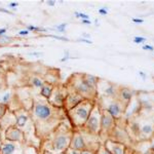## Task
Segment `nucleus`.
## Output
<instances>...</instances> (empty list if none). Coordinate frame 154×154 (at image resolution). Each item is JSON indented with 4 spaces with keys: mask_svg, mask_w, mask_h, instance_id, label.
I'll list each match as a JSON object with an SVG mask.
<instances>
[{
    "mask_svg": "<svg viewBox=\"0 0 154 154\" xmlns=\"http://www.w3.org/2000/svg\"><path fill=\"white\" fill-rule=\"evenodd\" d=\"M31 114L38 139H47L56 128L67 118L64 108H58L49 104L47 100L36 99L33 103Z\"/></svg>",
    "mask_w": 154,
    "mask_h": 154,
    "instance_id": "nucleus-1",
    "label": "nucleus"
},
{
    "mask_svg": "<svg viewBox=\"0 0 154 154\" xmlns=\"http://www.w3.org/2000/svg\"><path fill=\"white\" fill-rule=\"evenodd\" d=\"M74 133V128L72 124L66 123V119L55 130V132L51 133L47 141H44L47 146L44 150L51 154H62L70 147L72 137Z\"/></svg>",
    "mask_w": 154,
    "mask_h": 154,
    "instance_id": "nucleus-2",
    "label": "nucleus"
},
{
    "mask_svg": "<svg viewBox=\"0 0 154 154\" xmlns=\"http://www.w3.org/2000/svg\"><path fill=\"white\" fill-rule=\"evenodd\" d=\"M97 100H83L76 107L67 112V117L74 128H81L87 122Z\"/></svg>",
    "mask_w": 154,
    "mask_h": 154,
    "instance_id": "nucleus-3",
    "label": "nucleus"
},
{
    "mask_svg": "<svg viewBox=\"0 0 154 154\" xmlns=\"http://www.w3.org/2000/svg\"><path fill=\"white\" fill-rule=\"evenodd\" d=\"M66 87L68 90L77 92L85 100H97L98 98L97 88L92 87L85 80L83 74H73L68 80Z\"/></svg>",
    "mask_w": 154,
    "mask_h": 154,
    "instance_id": "nucleus-4",
    "label": "nucleus"
},
{
    "mask_svg": "<svg viewBox=\"0 0 154 154\" xmlns=\"http://www.w3.org/2000/svg\"><path fill=\"white\" fill-rule=\"evenodd\" d=\"M13 113L15 115V126L24 133L25 141L28 140V137L34 138L37 141H40L36 136L35 128H34V123L30 112L25 108H23V109H18Z\"/></svg>",
    "mask_w": 154,
    "mask_h": 154,
    "instance_id": "nucleus-5",
    "label": "nucleus"
},
{
    "mask_svg": "<svg viewBox=\"0 0 154 154\" xmlns=\"http://www.w3.org/2000/svg\"><path fill=\"white\" fill-rule=\"evenodd\" d=\"M101 118H102V109L100 108L98 103L96 102V105L92 108V112H90L85 124L81 128H79V130L88 133V135H92V136H95V137L100 138Z\"/></svg>",
    "mask_w": 154,
    "mask_h": 154,
    "instance_id": "nucleus-6",
    "label": "nucleus"
},
{
    "mask_svg": "<svg viewBox=\"0 0 154 154\" xmlns=\"http://www.w3.org/2000/svg\"><path fill=\"white\" fill-rule=\"evenodd\" d=\"M97 103L101 109L107 110L116 120L120 119L125 112V107L117 99L97 98Z\"/></svg>",
    "mask_w": 154,
    "mask_h": 154,
    "instance_id": "nucleus-7",
    "label": "nucleus"
},
{
    "mask_svg": "<svg viewBox=\"0 0 154 154\" xmlns=\"http://www.w3.org/2000/svg\"><path fill=\"white\" fill-rule=\"evenodd\" d=\"M116 126V119L108 112L107 110L102 109V118H101V132H100V140L103 141L109 139L111 133L113 132Z\"/></svg>",
    "mask_w": 154,
    "mask_h": 154,
    "instance_id": "nucleus-8",
    "label": "nucleus"
},
{
    "mask_svg": "<svg viewBox=\"0 0 154 154\" xmlns=\"http://www.w3.org/2000/svg\"><path fill=\"white\" fill-rule=\"evenodd\" d=\"M119 85L112 82L102 80L100 79L97 87V92H98V98H110L116 99L117 92H118Z\"/></svg>",
    "mask_w": 154,
    "mask_h": 154,
    "instance_id": "nucleus-9",
    "label": "nucleus"
},
{
    "mask_svg": "<svg viewBox=\"0 0 154 154\" xmlns=\"http://www.w3.org/2000/svg\"><path fill=\"white\" fill-rule=\"evenodd\" d=\"M68 95V89L66 85H58V87H54L53 94H51V98L48 102L53 106L58 108H64L65 100Z\"/></svg>",
    "mask_w": 154,
    "mask_h": 154,
    "instance_id": "nucleus-10",
    "label": "nucleus"
},
{
    "mask_svg": "<svg viewBox=\"0 0 154 154\" xmlns=\"http://www.w3.org/2000/svg\"><path fill=\"white\" fill-rule=\"evenodd\" d=\"M24 144L10 141H2L0 146V154H24Z\"/></svg>",
    "mask_w": 154,
    "mask_h": 154,
    "instance_id": "nucleus-11",
    "label": "nucleus"
},
{
    "mask_svg": "<svg viewBox=\"0 0 154 154\" xmlns=\"http://www.w3.org/2000/svg\"><path fill=\"white\" fill-rule=\"evenodd\" d=\"M135 96H136V92H133L132 88H130L128 87H122V85H119L116 99L120 102L126 109V107H128V104L132 102V100L133 99V97Z\"/></svg>",
    "mask_w": 154,
    "mask_h": 154,
    "instance_id": "nucleus-12",
    "label": "nucleus"
},
{
    "mask_svg": "<svg viewBox=\"0 0 154 154\" xmlns=\"http://www.w3.org/2000/svg\"><path fill=\"white\" fill-rule=\"evenodd\" d=\"M5 136V140L10 142H15V143L24 144L25 143V135L20 128H18L15 125L10 126L4 132Z\"/></svg>",
    "mask_w": 154,
    "mask_h": 154,
    "instance_id": "nucleus-13",
    "label": "nucleus"
},
{
    "mask_svg": "<svg viewBox=\"0 0 154 154\" xmlns=\"http://www.w3.org/2000/svg\"><path fill=\"white\" fill-rule=\"evenodd\" d=\"M70 148L77 151H80V152H82V151L84 150H87V143H85V140L80 131L74 130L73 137H72L71 143H70Z\"/></svg>",
    "mask_w": 154,
    "mask_h": 154,
    "instance_id": "nucleus-14",
    "label": "nucleus"
},
{
    "mask_svg": "<svg viewBox=\"0 0 154 154\" xmlns=\"http://www.w3.org/2000/svg\"><path fill=\"white\" fill-rule=\"evenodd\" d=\"M82 97L80 95H78L75 92H72V90H68V95L65 100V104H64V109L66 110V112H68L69 110L73 109L74 107H76L79 103L83 101Z\"/></svg>",
    "mask_w": 154,
    "mask_h": 154,
    "instance_id": "nucleus-15",
    "label": "nucleus"
},
{
    "mask_svg": "<svg viewBox=\"0 0 154 154\" xmlns=\"http://www.w3.org/2000/svg\"><path fill=\"white\" fill-rule=\"evenodd\" d=\"M103 144L111 154H126V151H128V147L119 142L106 140Z\"/></svg>",
    "mask_w": 154,
    "mask_h": 154,
    "instance_id": "nucleus-16",
    "label": "nucleus"
},
{
    "mask_svg": "<svg viewBox=\"0 0 154 154\" xmlns=\"http://www.w3.org/2000/svg\"><path fill=\"white\" fill-rule=\"evenodd\" d=\"M53 90H54V85L51 84V83L45 82L43 84V87L40 88V95H41L42 98H44L45 100L48 101L51 96V94H53Z\"/></svg>",
    "mask_w": 154,
    "mask_h": 154,
    "instance_id": "nucleus-17",
    "label": "nucleus"
},
{
    "mask_svg": "<svg viewBox=\"0 0 154 154\" xmlns=\"http://www.w3.org/2000/svg\"><path fill=\"white\" fill-rule=\"evenodd\" d=\"M12 99V92L11 90H6L4 92H0V104H3V105H7L11 102Z\"/></svg>",
    "mask_w": 154,
    "mask_h": 154,
    "instance_id": "nucleus-18",
    "label": "nucleus"
},
{
    "mask_svg": "<svg viewBox=\"0 0 154 154\" xmlns=\"http://www.w3.org/2000/svg\"><path fill=\"white\" fill-rule=\"evenodd\" d=\"M30 83H31V85L34 87H36V88H41L42 87H43V84H44V81H43V79H41L40 77H38V76H33L32 78H31V81H30Z\"/></svg>",
    "mask_w": 154,
    "mask_h": 154,
    "instance_id": "nucleus-19",
    "label": "nucleus"
},
{
    "mask_svg": "<svg viewBox=\"0 0 154 154\" xmlns=\"http://www.w3.org/2000/svg\"><path fill=\"white\" fill-rule=\"evenodd\" d=\"M12 42V38L10 37L7 35H3V36H0V45H5Z\"/></svg>",
    "mask_w": 154,
    "mask_h": 154,
    "instance_id": "nucleus-20",
    "label": "nucleus"
},
{
    "mask_svg": "<svg viewBox=\"0 0 154 154\" xmlns=\"http://www.w3.org/2000/svg\"><path fill=\"white\" fill-rule=\"evenodd\" d=\"M95 154H111V153L106 149V147L104 146V144L101 143L99 146V148L97 149V151L95 152Z\"/></svg>",
    "mask_w": 154,
    "mask_h": 154,
    "instance_id": "nucleus-21",
    "label": "nucleus"
},
{
    "mask_svg": "<svg viewBox=\"0 0 154 154\" xmlns=\"http://www.w3.org/2000/svg\"><path fill=\"white\" fill-rule=\"evenodd\" d=\"M27 30L28 31H35V32H45L46 29L41 28V27H36V26H32V25H29V26H27Z\"/></svg>",
    "mask_w": 154,
    "mask_h": 154,
    "instance_id": "nucleus-22",
    "label": "nucleus"
},
{
    "mask_svg": "<svg viewBox=\"0 0 154 154\" xmlns=\"http://www.w3.org/2000/svg\"><path fill=\"white\" fill-rule=\"evenodd\" d=\"M74 15H75L77 19H81V21H82V20H89V15H87V13L79 12V11H75Z\"/></svg>",
    "mask_w": 154,
    "mask_h": 154,
    "instance_id": "nucleus-23",
    "label": "nucleus"
},
{
    "mask_svg": "<svg viewBox=\"0 0 154 154\" xmlns=\"http://www.w3.org/2000/svg\"><path fill=\"white\" fill-rule=\"evenodd\" d=\"M146 41H147V38L143 37V36H136V37H133V43L136 44H142Z\"/></svg>",
    "mask_w": 154,
    "mask_h": 154,
    "instance_id": "nucleus-24",
    "label": "nucleus"
},
{
    "mask_svg": "<svg viewBox=\"0 0 154 154\" xmlns=\"http://www.w3.org/2000/svg\"><path fill=\"white\" fill-rule=\"evenodd\" d=\"M7 108H6L5 105H3V104H0V119L2 118V117L5 115V113L7 112Z\"/></svg>",
    "mask_w": 154,
    "mask_h": 154,
    "instance_id": "nucleus-25",
    "label": "nucleus"
},
{
    "mask_svg": "<svg viewBox=\"0 0 154 154\" xmlns=\"http://www.w3.org/2000/svg\"><path fill=\"white\" fill-rule=\"evenodd\" d=\"M66 28H67V24H61V25H58L56 27V30H58V32H65L66 31Z\"/></svg>",
    "mask_w": 154,
    "mask_h": 154,
    "instance_id": "nucleus-26",
    "label": "nucleus"
},
{
    "mask_svg": "<svg viewBox=\"0 0 154 154\" xmlns=\"http://www.w3.org/2000/svg\"><path fill=\"white\" fill-rule=\"evenodd\" d=\"M64 154H81L80 151H77V150H74V149H72V148H68L66 149V151L64 152Z\"/></svg>",
    "mask_w": 154,
    "mask_h": 154,
    "instance_id": "nucleus-27",
    "label": "nucleus"
},
{
    "mask_svg": "<svg viewBox=\"0 0 154 154\" xmlns=\"http://www.w3.org/2000/svg\"><path fill=\"white\" fill-rule=\"evenodd\" d=\"M142 48L144 49V51H154V47L152 45H149V44H144L143 46H142Z\"/></svg>",
    "mask_w": 154,
    "mask_h": 154,
    "instance_id": "nucleus-28",
    "label": "nucleus"
},
{
    "mask_svg": "<svg viewBox=\"0 0 154 154\" xmlns=\"http://www.w3.org/2000/svg\"><path fill=\"white\" fill-rule=\"evenodd\" d=\"M132 22L135 23V24H143V23H144V20H143V19H138V18H133V19H132Z\"/></svg>",
    "mask_w": 154,
    "mask_h": 154,
    "instance_id": "nucleus-29",
    "label": "nucleus"
},
{
    "mask_svg": "<svg viewBox=\"0 0 154 154\" xmlns=\"http://www.w3.org/2000/svg\"><path fill=\"white\" fill-rule=\"evenodd\" d=\"M29 34H30V31H28L27 29H26V30H21L19 32V35L20 36H28Z\"/></svg>",
    "mask_w": 154,
    "mask_h": 154,
    "instance_id": "nucleus-30",
    "label": "nucleus"
},
{
    "mask_svg": "<svg viewBox=\"0 0 154 154\" xmlns=\"http://www.w3.org/2000/svg\"><path fill=\"white\" fill-rule=\"evenodd\" d=\"M98 11H99L100 15H108L107 8H100V10H99Z\"/></svg>",
    "mask_w": 154,
    "mask_h": 154,
    "instance_id": "nucleus-31",
    "label": "nucleus"
},
{
    "mask_svg": "<svg viewBox=\"0 0 154 154\" xmlns=\"http://www.w3.org/2000/svg\"><path fill=\"white\" fill-rule=\"evenodd\" d=\"M78 41L84 42V43H87V44H92V40L85 39V38H80V39H78Z\"/></svg>",
    "mask_w": 154,
    "mask_h": 154,
    "instance_id": "nucleus-32",
    "label": "nucleus"
},
{
    "mask_svg": "<svg viewBox=\"0 0 154 154\" xmlns=\"http://www.w3.org/2000/svg\"><path fill=\"white\" fill-rule=\"evenodd\" d=\"M69 58H70V55H69V51H66V53H65V56H64V58L62 59V60H61V62H65V61H68L69 60Z\"/></svg>",
    "mask_w": 154,
    "mask_h": 154,
    "instance_id": "nucleus-33",
    "label": "nucleus"
},
{
    "mask_svg": "<svg viewBox=\"0 0 154 154\" xmlns=\"http://www.w3.org/2000/svg\"><path fill=\"white\" fill-rule=\"evenodd\" d=\"M149 143H150V147H151V150L154 151V135L151 137V139L149 140Z\"/></svg>",
    "mask_w": 154,
    "mask_h": 154,
    "instance_id": "nucleus-34",
    "label": "nucleus"
},
{
    "mask_svg": "<svg viewBox=\"0 0 154 154\" xmlns=\"http://www.w3.org/2000/svg\"><path fill=\"white\" fill-rule=\"evenodd\" d=\"M139 75L142 77V78L144 79V80H146L147 79V74L145 73V72H143V71H139Z\"/></svg>",
    "mask_w": 154,
    "mask_h": 154,
    "instance_id": "nucleus-35",
    "label": "nucleus"
},
{
    "mask_svg": "<svg viewBox=\"0 0 154 154\" xmlns=\"http://www.w3.org/2000/svg\"><path fill=\"white\" fill-rule=\"evenodd\" d=\"M8 6H10V7H18V6H19V3H17V2H11V3H10L8 4Z\"/></svg>",
    "mask_w": 154,
    "mask_h": 154,
    "instance_id": "nucleus-36",
    "label": "nucleus"
},
{
    "mask_svg": "<svg viewBox=\"0 0 154 154\" xmlns=\"http://www.w3.org/2000/svg\"><path fill=\"white\" fill-rule=\"evenodd\" d=\"M5 33H6V28H1L0 29V36L5 35Z\"/></svg>",
    "mask_w": 154,
    "mask_h": 154,
    "instance_id": "nucleus-37",
    "label": "nucleus"
},
{
    "mask_svg": "<svg viewBox=\"0 0 154 154\" xmlns=\"http://www.w3.org/2000/svg\"><path fill=\"white\" fill-rule=\"evenodd\" d=\"M0 11L1 12H5V13H8V15H12V12L10 10H4V8H0Z\"/></svg>",
    "mask_w": 154,
    "mask_h": 154,
    "instance_id": "nucleus-38",
    "label": "nucleus"
},
{
    "mask_svg": "<svg viewBox=\"0 0 154 154\" xmlns=\"http://www.w3.org/2000/svg\"><path fill=\"white\" fill-rule=\"evenodd\" d=\"M81 23H82V24H85V25H90L92 24V22H90L89 20H82Z\"/></svg>",
    "mask_w": 154,
    "mask_h": 154,
    "instance_id": "nucleus-39",
    "label": "nucleus"
},
{
    "mask_svg": "<svg viewBox=\"0 0 154 154\" xmlns=\"http://www.w3.org/2000/svg\"><path fill=\"white\" fill-rule=\"evenodd\" d=\"M47 4H48L49 6H54L56 4V1L55 0H51V1H47Z\"/></svg>",
    "mask_w": 154,
    "mask_h": 154,
    "instance_id": "nucleus-40",
    "label": "nucleus"
},
{
    "mask_svg": "<svg viewBox=\"0 0 154 154\" xmlns=\"http://www.w3.org/2000/svg\"><path fill=\"white\" fill-rule=\"evenodd\" d=\"M81 154H95V153L92 152V151H89V150H84V151L81 152Z\"/></svg>",
    "mask_w": 154,
    "mask_h": 154,
    "instance_id": "nucleus-41",
    "label": "nucleus"
},
{
    "mask_svg": "<svg viewBox=\"0 0 154 154\" xmlns=\"http://www.w3.org/2000/svg\"><path fill=\"white\" fill-rule=\"evenodd\" d=\"M83 36L85 37V39H88V38H89V35H87V33H83Z\"/></svg>",
    "mask_w": 154,
    "mask_h": 154,
    "instance_id": "nucleus-42",
    "label": "nucleus"
},
{
    "mask_svg": "<svg viewBox=\"0 0 154 154\" xmlns=\"http://www.w3.org/2000/svg\"><path fill=\"white\" fill-rule=\"evenodd\" d=\"M44 154H51V153H49V152H47V151H45ZM62 154H64V153H62Z\"/></svg>",
    "mask_w": 154,
    "mask_h": 154,
    "instance_id": "nucleus-43",
    "label": "nucleus"
},
{
    "mask_svg": "<svg viewBox=\"0 0 154 154\" xmlns=\"http://www.w3.org/2000/svg\"><path fill=\"white\" fill-rule=\"evenodd\" d=\"M1 143H2V141H1V137H0V146H1Z\"/></svg>",
    "mask_w": 154,
    "mask_h": 154,
    "instance_id": "nucleus-44",
    "label": "nucleus"
},
{
    "mask_svg": "<svg viewBox=\"0 0 154 154\" xmlns=\"http://www.w3.org/2000/svg\"><path fill=\"white\" fill-rule=\"evenodd\" d=\"M151 154H154V151L152 150V152H151Z\"/></svg>",
    "mask_w": 154,
    "mask_h": 154,
    "instance_id": "nucleus-45",
    "label": "nucleus"
},
{
    "mask_svg": "<svg viewBox=\"0 0 154 154\" xmlns=\"http://www.w3.org/2000/svg\"><path fill=\"white\" fill-rule=\"evenodd\" d=\"M1 132H2V131H1V128H0V133H1Z\"/></svg>",
    "mask_w": 154,
    "mask_h": 154,
    "instance_id": "nucleus-46",
    "label": "nucleus"
},
{
    "mask_svg": "<svg viewBox=\"0 0 154 154\" xmlns=\"http://www.w3.org/2000/svg\"><path fill=\"white\" fill-rule=\"evenodd\" d=\"M153 54H154V51H153Z\"/></svg>",
    "mask_w": 154,
    "mask_h": 154,
    "instance_id": "nucleus-47",
    "label": "nucleus"
},
{
    "mask_svg": "<svg viewBox=\"0 0 154 154\" xmlns=\"http://www.w3.org/2000/svg\"><path fill=\"white\" fill-rule=\"evenodd\" d=\"M153 135H154V133H153Z\"/></svg>",
    "mask_w": 154,
    "mask_h": 154,
    "instance_id": "nucleus-48",
    "label": "nucleus"
}]
</instances>
